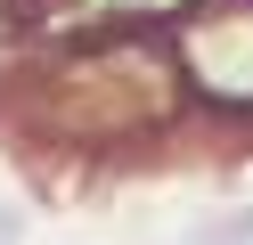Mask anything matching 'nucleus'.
<instances>
[{"label":"nucleus","mask_w":253,"mask_h":245,"mask_svg":"<svg viewBox=\"0 0 253 245\" xmlns=\"http://www.w3.org/2000/svg\"><path fill=\"white\" fill-rule=\"evenodd\" d=\"M171 65H180V82L204 106L245 114L253 106V0H220V8L196 0L180 41H171Z\"/></svg>","instance_id":"2"},{"label":"nucleus","mask_w":253,"mask_h":245,"mask_svg":"<svg viewBox=\"0 0 253 245\" xmlns=\"http://www.w3.org/2000/svg\"><path fill=\"white\" fill-rule=\"evenodd\" d=\"M0 245H17V212H0Z\"/></svg>","instance_id":"4"},{"label":"nucleus","mask_w":253,"mask_h":245,"mask_svg":"<svg viewBox=\"0 0 253 245\" xmlns=\"http://www.w3.org/2000/svg\"><path fill=\"white\" fill-rule=\"evenodd\" d=\"M180 245H253V204H229V212H204Z\"/></svg>","instance_id":"3"},{"label":"nucleus","mask_w":253,"mask_h":245,"mask_svg":"<svg viewBox=\"0 0 253 245\" xmlns=\"http://www.w3.org/2000/svg\"><path fill=\"white\" fill-rule=\"evenodd\" d=\"M180 98H188V82L171 65V41L90 33L33 82V123L74 147H123V139L164 131L180 114Z\"/></svg>","instance_id":"1"}]
</instances>
